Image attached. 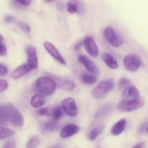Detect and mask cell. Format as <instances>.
Here are the masks:
<instances>
[{
    "instance_id": "1",
    "label": "cell",
    "mask_w": 148,
    "mask_h": 148,
    "mask_svg": "<svg viewBox=\"0 0 148 148\" xmlns=\"http://www.w3.org/2000/svg\"><path fill=\"white\" fill-rule=\"evenodd\" d=\"M0 121L1 126L9 123L14 127H21L23 125L24 119L21 113L14 105L6 103L1 105L0 107Z\"/></svg>"
},
{
    "instance_id": "2",
    "label": "cell",
    "mask_w": 148,
    "mask_h": 148,
    "mask_svg": "<svg viewBox=\"0 0 148 148\" xmlns=\"http://www.w3.org/2000/svg\"><path fill=\"white\" fill-rule=\"evenodd\" d=\"M57 88L56 81L49 76H43L38 78L36 82V90L43 95H51Z\"/></svg>"
},
{
    "instance_id": "3",
    "label": "cell",
    "mask_w": 148,
    "mask_h": 148,
    "mask_svg": "<svg viewBox=\"0 0 148 148\" xmlns=\"http://www.w3.org/2000/svg\"><path fill=\"white\" fill-rule=\"evenodd\" d=\"M144 104V101L140 98L136 99H127L119 103L117 109L120 112L128 113L140 109L143 107Z\"/></svg>"
},
{
    "instance_id": "4",
    "label": "cell",
    "mask_w": 148,
    "mask_h": 148,
    "mask_svg": "<svg viewBox=\"0 0 148 148\" xmlns=\"http://www.w3.org/2000/svg\"><path fill=\"white\" fill-rule=\"evenodd\" d=\"M114 88V83L111 79L103 80L94 88L92 91V95L96 99H102L109 93Z\"/></svg>"
},
{
    "instance_id": "5",
    "label": "cell",
    "mask_w": 148,
    "mask_h": 148,
    "mask_svg": "<svg viewBox=\"0 0 148 148\" xmlns=\"http://www.w3.org/2000/svg\"><path fill=\"white\" fill-rule=\"evenodd\" d=\"M62 108L64 112L69 117H75L78 115L77 106L76 101L72 98H67L62 101Z\"/></svg>"
},
{
    "instance_id": "6",
    "label": "cell",
    "mask_w": 148,
    "mask_h": 148,
    "mask_svg": "<svg viewBox=\"0 0 148 148\" xmlns=\"http://www.w3.org/2000/svg\"><path fill=\"white\" fill-rule=\"evenodd\" d=\"M104 36L107 41L114 47H119L124 43V39L120 37L111 27H108L105 29Z\"/></svg>"
},
{
    "instance_id": "7",
    "label": "cell",
    "mask_w": 148,
    "mask_h": 148,
    "mask_svg": "<svg viewBox=\"0 0 148 148\" xmlns=\"http://www.w3.org/2000/svg\"><path fill=\"white\" fill-rule=\"evenodd\" d=\"M124 66L127 70L131 72H136L142 65V61L137 56L130 54L126 56L123 60Z\"/></svg>"
},
{
    "instance_id": "8",
    "label": "cell",
    "mask_w": 148,
    "mask_h": 148,
    "mask_svg": "<svg viewBox=\"0 0 148 148\" xmlns=\"http://www.w3.org/2000/svg\"><path fill=\"white\" fill-rule=\"evenodd\" d=\"M43 47L46 49V51L56 61H57L59 63H60L62 65L66 66V62L64 56H62V53H60L57 48L53 44V43H50L49 41H46L43 43Z\"/></svg>"
},
{
    "instance_id": "9",
    "label": "cell",
    "mask_w": 148,
    "mask_h": 148,
    "mask_svg": "<svg viewBox=\"0 0 148 148\" xmlns=\"http://www.w3.org/2000/svg\"><path fill=\"white\" fill-rule=\"evenodd\" d=\"M48 76L51 77L56 81L57 84V87L59 89L64 91H72L76 87V84L73 80L68 78H63L60 77L55 76L53 75H48Z\"/></svg>"
},
{
    "instance_id": "10",
    "label": "cell",
    "mask_w": 148,
    "mask_h": 148,
    "mask_svg": "<svg viewBox=\"0 0 148 148\" xmlns=\"http://www.w3.org/2000/svg\"><path fill=\"white\" fill-rule=\"evenodd\" d=\"M82 45L88 52V54L94 58H96L99 54V49L97 46L96 42L91 36H87L82 41Z\"/></svg>"
},
{
    "instance_id": "11",
    "label": "cell",
    "mask_w": 148,
    "mask_h": 148,
    "mask_svg": "<svg viewBox=\"0 0 148 148\" xmlns=\"http://www.w3.org/2000/svg\"><path fill=\"white\" fill-rule=\"evenodd\" d=\"M78 61H79V62L81 64H82L85 66V69L88 72L95 75H99V68H98V66L90 58L87 57L86 56H84V55H80L78 57Z\"/></svg>"
},
{
    "instance_id": "12",
    "label": "cell",
    "mask_w": 148,
    "mask_h": 148,
    "mask_svg": "<svg viewBox=\"0 0 148 148\" xmlns=\"http://www.w3.org/2000/svg\"><path fill=\"white\" fill-rule=\"evenodd\" d=\"M27 56V64L30 66L32 69H37L38 66V58L37 55L36 49L33 46H28L26 49Z\"/></svg>"
},
{
    "instance_id": "13",
    "label": "cell",
    "mask_w": 148,
    "mask_h": 148,
    "mask_svg": "<svg viewBox=\"0 0 148 148\" xmlns=\"http://www.w3.org/2000/svg\"><path fill=\"white\" fill-rule=\"evenodd\" d=\"M31 69L32 68L30 67L28 64H23L20 65V66H17L16 69H14L12 72L10 77L13 79H18L27 75V73H29Z\"/></svg>"
},
{
    "instance_id": "14",
    "label": "cell",
    "mask_w": 148,
    "mask_h": 148,
    "mask_svg": "<svg viewBox=\"0 0 148 148\" xmlns=\"http://www.w3.org/2000/svg\"><path fill=\"white\" fill-rule=\"evenodd\" d=\"M79 131V127L76 124H67L61 130L60 137L62 138H68V137L75 135Z\"/></svg>"
},
{
    "instance_id": "15",
    "label": "cell",
    "mask_w": 148,
    "mask_h": 148,
    "mask_svg": "<svg viewBox=\"0 0 148 148\" xmlns=\"http://www.w3.org/2000/svg\"><path fill=\"white\" fill-rule=\"evenodd\" d=\"M122 97L126 99H136L140 98V92L134 85H129L123 90Z\"/></svg>"
},
{
    "instance_id": "16",
    "label": "cell",
    "mask_w": 148,
    "mask_h": 148,
    "mask_svg": "<svg viewBox=\"0 0 148 148\" xmlns=\"http://www.w3.org/2000/svg\"><path fill=\"white\" fill-rule=\"evenodd\" d=\"M126 126H127V121L124 119H121L119 120L116 124L113 125L111 127V133L112 135L118 136L121 134V133L124 132V131L126 129Z\"/></svg>"
},
{
    "instance_id": "17",
    "label": "cell",
    "mask_w": 148,
    "mask_h": 148,
    "mask_svg": "<svg viewBox=\"0 0 148 148\" xmlns=\"http://www.w3.org/2000/svg\"><path fill=\"white\" fill-rule=\"evenodd\" d=\"M102 59L104 63L111 69H116L119 67L118 62H116L114 56L108 53H104L102 54Z\"/></svg>"
},
{
    "instance_id": "18",
    "label": "cell",
    "mask_w": 148,
    "mask_h": 148,
    "mask_svg": "<svg viewBox=\"0 0 148 148\" xmlns=\"http://www.w3.org/2000/svg\"><path fill=\"white\" fill-rule=\"evenodd\" d=\"M45 103V98L40 93L35 94L30 99V105L34 108H41Z\"/></svg>"
},
{
    "instance_id": "19",
    "label": "cell",
    "mask_w": 148,
    "mask_h": 148,
    "mask_svg": "<svg viewBox=\"0 0 148 148\" xmlns=\"http://www.w3.org/2000/svg\"><path fill=\"white\" fill-rule=\"evenodd\" d=\"M81 81L86 85H94L97 82V78L92 73H83L81 76Z\"/></svg>"
},
{
    "instance_id": "20",
    "label": "cell",
    "mask_w": 148,
    "mask_h": 148,
    "mask_svg": "<svg viewBox=\"0 0 148 148\" xmlns=\"http://www.w3.org/2000/svg\"><path fill=\"white\" fill-rule=\"evenodd\" d=\"M66 10L69 14H75L79 11L78 0H69L66 4Z\"/></svg>"
},
{
    "instance_id": "21",
    "label": "cell",
    "mask_w": 148,
    "mask_h": 148,
    "mask_svg": "<svg viewBox=\"0 0 148 148\" xmlns=\"http://www.w3.org/2000/svg\"><path fill=\"white\" fill-rule=\"evenodd\" d=\"M14 134V132L13 130H10L9 128H6L1 126L0 128V139L4 140V139L8 138V137H12Z\"/></svg>"
},
{
    "instance_id": "22",
    "label": "cell",
    "mask_w": 148,
    "mask_h": 148,
    "mask_svg": "<svg viewBox=\"0 0 148 148\" xmlns=\"http://www.w3.org/2000/svg\"><path fill=\"white\" fill-rule=\"evenodd\" d=\"M102 131L103 127H95V128H93L90 132L89 134H88V139H89L90 141H94V140L101 134Z\"/></svg>"
},
{
    "instance_id": "23",
    "label": "cell",
    "mask_w": 148,
    "mask_h": 148,
    "mask_svg": "<svg viewBox=\"0 0 148 148\" xmlns=\"http://www.w3.org/2000/svg\"><path fill=\"white\" fill-rule=\"evenodd\" d=\"M56 124H57V121L51 119V120L46 121V122H45L44 124H43V128L45 131L51 132L56 129Z\"/></svg>"
},
{
    "instance_id": "24",
    "label": "cell",
    "mask_w": 148,
    "mask_h": 148,
    "mask_svg": "<svg viewBox=\"0 0 148 148\" xmlns=\"http://www.w3.org/2000/svg\"><path fill=\"white\" fill-rule=\"evenodd\" d=\"M62 111H63L62 108H60L59 106L52 108V119L55 120L56 121H59V119L62 116Z\"/></svg>"
},
{
    "instance_id": "25",
    "label": "cell",
    "mask_w": 148,
    "mask_h": 148,
    "mask_svg": "<svg viewBox=\"0 0 148 148\" xmlns=\"http://www.w3.org/2000/svg\"><path fill=\"white\" fill-rule=\"evenodd\" d=\"M40 144V140L38 137H33L26 144L25 148H37Z\"/></svg>"
},
{
    "instance_id": "26",
    "label": "cell",
    "mask_w": 148,
    "mask_h": 148,
    "mask_svg": "<svg viewBox=\"0 0 148 148\" xmlns=\"http://www.w3.org/2000/svg\"><path fill=\"white\" fill-rule=\"evenodd\" d=\"M37 114L40 116H44L51 117L52 116V108H39L37 111Z\"/></svg>"
},
{
    "instance_id": "27",
    "label": "cell",
    "mask_w": 148,
    "mask_h": 148,
    "mask_svg": "<svg viewBox=\"0 0 148 148\" xmlns=\"http://www.w3.org/2000/svg\"><path fill=\"white\" fill-rule=\"evenodd\" d=\"M130 85H131V82L126 77H121L119 79V90H124V88H126Z\"/></svg>"
},
{
    "instance_id": "28",
    "label": "cell",
    "mask_w": 148,
    "mask_h": 148,
    "mask_svg": "<svg viewBox=\"0 0 148 148\" xmlns=\"http://www.w3.org/2000/svg\"><path fill=\"white\" fill-rule=\"evenodd\" d=\"M0 38H1V39H0V56H4L7 54V49L4 43V38H3L2 35H1Z\"/></svg>"
},
{
    "instance_id": "29",
    "label": "cell",
    "mask_w": 148,
    "mask_h": 148,
    "mask_svg": "<svg viewBox=\"0 0 148 148\" xmlns=\"http://www.w3.org/2000/svg\"><path fill=\"white\" fill-rule=\"evenodd\" d=\"M18 26L22 30H23V31L27 33H29L30 32V30H31L30 26L28 24H27V23H24V22H19Z\"/></svg>"
},
{
    "instance_id": "30",
    "label": "cell",
    "mask_w": 148,
    "mask_h": 148,
    "mask_svg": "<svg viewBox=\"0 0 148 148\" xmlns=\"http://www.w3.org/2000/svg\"><path fill=\"white\" fill-rule=\"evenodd\" d=\"M2 148H16V141L14 139H10L6 142Z\"/></svg>"
},
{
    "instance_id": "31",
    "label": "cell",
    "mask_w": 148,
    "mask_h": 148,
    "mask_svg": "<svg viewBox=\"0 0 148 148\" xmlns=\"http://www.w3.org/2000/svg\"><path fill=\"white\" fill-rule=\"evenodd\" d=\"M9 82L5 79H0V92H3L8 88Z\"/></svg>"
},
{
    "instance_id": "32",
    "label": "cell",
    "mask_w": 148,
    "mask_h": 148,
    "mask_svg": "<svg viewBox=\"0 0 148 148\" xmlns=\"http://www.w3.org/2000/svg\"><path fill=\"white\" fill-rule=\"evenodd\" d=\"M7 66H4V64H0V76L4 77V75H7Z\"/></svg>"
},
{
    "instance_id": "33",
    "label": "cell",
    "mask_w": 148,
    "mask_h": 148,
    "mask_svg": "<svg viewBox=\"0 0 148 148\" xmlns=\"http://www.w3.org/2000/svg\"><path fill=\"white\" fill-rule=\"evenodd\" d=\"M14 1H15L16 2L24 6L29 5L30 4V2H31V0H14Z\"/></svg>"
},
{
    "instance_id": "34",
    "label": "cell",
    "mask_w": 148,
    "mask_h": 148,
    "mask_svg": "<svg viewBox=\"0 0 148 148\" xmlns=\"http://www.w3.org/2000/svg\"><path fill=\"white\" fill-rule=\"evenodd\" d=\"M145 143H140L136 144L132 148H145Z\"/></svg>"
},
{
    "instance_id": "35",
    "label": "cell",
    "mask_w": 148,
    "mask_h": 148,
    "mask_svg": "<svg viewBox=\"0 0 148 148\" xmlns=\"http://www.w3.org/2000/svg\"><path fill=\"white\" fill-rule=\"evenodd\" d=\"M51 148H62L60 145H54V146H52Z\"/></svg>"
},
{
    "instance_id": "36",
    "label": "cell",
    "mask_w": 148,
    "mask_h": 148,
    "mask_svg": "<svg viewBox=\"0 0 148 148\" xmlns=\"http://www.w3.org/2000/svg\"><path fill=\"white\" fill-rule=\"evenodd\" d=\"M54 1V0H45V1H46V2H51V1Z\"/></svg>"
},
{
    "instance_id": "37",
    "label": "cell",
    "mask_w": 148,
    "mask_h": 148,
    "mask_svg": "<svg viewBox=\"0 0 148 148\" xmlns=\"http://www.w3.org/2000/svg\"><path fill=\"white\" fill-rule=\"evenodd\" d=\"M147 132L148 133V127H147Z\"/></svg>"
}]
</instances>
